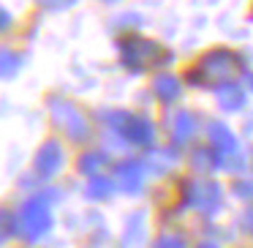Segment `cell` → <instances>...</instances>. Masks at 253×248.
I'll return each instance as SVG.
<instances>
[{
  "label": "cell",
  "instance_id": "1",
  "mask_svg": "<svg viewBox=\"0 0 253 248\" xmlns=\"http://www.w3.org/2000/svg\"><path fill=\"white\" fill-rule=\"evenodd\" d=\"M242 68V60L237 52L231 50H212L196 60V66L191 68L188 79L193 85H202V88H223L226 82L234 79V74Z\"/></svg>",
  "mask_w": 253,
  "mask_h": 248
},
{
  "label": "cell",
  "instance_id": "2",
  "mask_svg": "<svg viewBox=\"0 0 253 248\" xmlns=\"http://www.w3.org/2000/svg\"><path fill=\"white\" fill-rule=\"evenodd\" d=\"M120 60L131 71H150V68L169 63L171 52L164 44H158V41L133 33V36H123L120 39Z\"/></svg>",
  "mask_w": 253,
  "mask_h": 248
},
{
  "label": "cell",
  "instance_id": "3",
  "mask_svg": "<svg viewBox=\"0 0 253 248\" xmlns=\"http://www.w3.org/2000/svg\"><path fill=\"white\" fill-rule=\"evenodd\" d=\"M49 112H52V120H55L71 139L87 137V120H84V115L74 104H68V101H63V99H52Z\"/></svg>",
  "mask_w": 253,
  "mask_h": 248
},
{
  "label": "cell",
  "instance_id": "4",
  "mask_svg": "<svg viewBox=\"0 0 253 248\" xmlns=\"http://www.w3.org/2000/svg\"><path fill=\"white\" fill-rule=\"evenodd\" d=\"M52 226V213H49V204L46 199L33 197L25 202L22 207V232L28 240H39L46 229Z\"/></svg>",
  "mask_w": 253,
  "mask_h": 248
},
{
  "label": "cell",
  "instance_id": "5",
  "mask_svg": "<svg viewBox=\"0 0 253 248\" xmlns=\"http://www.w3.org/2000/svg\"><path fill=\"white\" fill-rule=\"evenodd\" d=\"M185 202L191 204V207L202 210V213H212L220 202L218 183L207 180V177H196V180L185 183Z\"/></svg>",
  "mask_w": 253,
  "mask_h": 248
},
{
  "label": "cell",
  "instance_id": "6",
  "mask_svg": "<svg viewBox=\"0 0 253 248\" xmlns=\"http://www.w3.org/2000/svg\"><path fill=\"white\" fill-rule=\"evenodd\" d=\"M112 120L120 126V131L126 134V139L128 142H133V145H150L153 142V123L147 120V117H142V115H123V112H117Z\"/></svg>",
  "mask_w": 253,
  "mask_h": 248
},
{
  "label": "cell",
  "instance_id": "7",
  "mask_svg": "<svg viewBox=\"0 0 253 248\" xmlns=\"http://www.w3.org/2000/svg\"><path fill=\"white\" fill-rule=\"evenodd\" d=\"M63 161H66V153H63V145L57 139H49V142L41 145L39 155H36V172L44 177H52L60 172Z\"/></svg>",
  "mask_w": 253,
  "mask_h": 248
},
{
  "label": "cell",
  "instance_id": "8",
  "mask_svg": "<svg viewBox=\"0 0 253 248\" xmlns=\"http://www.w3.org/2000/svg\"><path fill=\"white\" fill-rule=\"evenodd\" d=\"M142 175H144L142 164H136V161H126V164L117 166L115 180H117V186H120L123 191L133 194V191H139V188H142Z\"/></svg>",
  "mask_w": 253,
  "mask_h": 248
},
{
  "label": "cell",
  "instance_id": "9",
  "mask_svg": "<svg viewBox=\"0 0 253 248\" xmlns=\"http://www.w3.org/2000/svg\"><path fill=\"white\" fill-rule=\"evenodd\" d=\"M207 131H210V142H212V148L218 150L220 155L231 153V150L237 148V139H234V134L229 131V126H223V123H210Z\"/></svg>",
  "mask_w": 253,
  "mask_h": 248
},
{
  "label": "cell",
  "instance_id": "10",
  "mask_svg": "<svg viewBox=\"0 0 253 248\" xmlns=\"http://www.w3.org/2000/svg\"><path fill=\"white\" fill-rule=\"evenodd\" d=\"M193 134H196V120H193V115L191 112H180V115L174 117V123H171V139H174L177 145H185Z\"/></svg>",
  "mask_w": 253,
  "mask_h": 248
},
{
  "label": "cell",
  "instance_id": "11",
  "mask_svg": "<svg viewBox=\"0 0 253 248\" xmlns=\"http://www.w3.org/2000/svg\"><path fill=\"white\" fill-rule=\"evenodd\" d=\"M153 90L161 101H174L177 96H180V79L171 77V74H161L153 82Z\"/></svg>",
  "mask_w": 253,
  "mask_h": 248
},
{
  "label": "cell",
  "instance_id": "12",
  "mask_svg": "<svg viewBox=\"0 0 253 248\" xmlns=\"http://www.w3.org/2000/svg\"><path fill=\"white\" fill-rule=\"evenodd\" d=\"M218 101L226 112H237L242 104H245V90L237 88V85H226V88L218 90Z\"/></svg>",
  "mask_w": 253,
  "mask_h": 248
},
{
  "label": "cell",
  "instance_id": "13",
  "mask_svg": "<svg viewBox=\"0 0 253 248\" xmlns=\"http://www.w3.org/2000/svg\"><path fill=\"white\" fill-rule=\"evenodd\" d=\"M19 66H22V57H19L17 52H11V50H0V79L14 77V74L19 71Z\"/></svg>",
  "mask_w": 253,
  "mask_h": 248
},
{
  "label": "cell",
  "instance_id": "14",
  "mask_svg": "<svg viewBox=\"0 0 253 248\" xmlns=\"http://www.w3.org/2000/svg\"><path fill=\"white\" fill-rule=\"evenodd\" d=\"M112 191H115V183H112L109 177H101V175L90 177V183H87V197L90 199H106Z\"/></svg>",
  "mask_w": 253,
  "mask_h": 248
},
{
  "label": "cell",
  "instance_id": "15",
  "mask_svg": "<svg viewBox=\"0 0 253 248\" xmlns=\"http://www.w3.org/2000/svg\"><path fill=\"white\" fill-rule=\"evenodd\" d=\"M174 164H177V155L171 153V150H155V153H150V158H147V166L155 169V172H169Z\"/></svg>",
  "mask_w": 253,
  "mask_h": 248
},
{
  "label": "cell",
  "instance_id": "16",
  "mask_svg": "<svg viewBox=\"0 0 253 248\" xmlns=\"http://www.w3.org/2000/svg\"><path fill=\"white\" fill-rule=\"evenodd\" d=\"M104 164H106L104 153H84L82 158H79V172H84V175L95 177V175H98V169H101Z\"/></svg>",
  "mask_w": 253,
  "mask_h": 248
},
{
  "label": "cell",
  "instance_id": "17",
  "mask_svg": "<svg viewBox=\"0 0 253 248\" xmlns=\"http://www.w3.org/2000/svg\"><path fill=\"white\" fill-rule=\"evenodd\" d=\"M14 235V215L0 207V243H6Z\"/></svg>",
  "mask_w": 253,
  "mask_h": 248
},
{
  "label": "cell",
  "instance_id": "18",
  "mask_svg": "<svg viewBox=\"0 0 253 248\" xmlns=\"http://www.w3.org/2000/svg\"><path fill=\"white\" fill-rule=\"evenodd\" d=\"M155 248H185V243H182V237H177V235H164V237H158Z\"/></svg>",
  "mask_w": 253,
  "mask_h": 248
},
{
  "label": "cell",
  "instance_id": "19",
  "mask_svg": "<svg viewBox=\"0 0 253 248\" xmlns=\"http://www.w3.org/2000/svg\"><path fill=\"white\" fill-rule=\"evenodd\" d=\"M210 164H215V161H210V158H207V153H202V150H199L196 158H193V166H196V169H199V166H204V169H207Z\"/></svg>",
  "mask_w": 253,
  "mask_h": 248
},
{
  "label": "cell",
  "instance_id": "20",
  "mask_svg": "<svg viewBox=\"0 0 253 248\" xmlns=\"http://www.w3.org/2000/svg\"><path fill=\"white\" fill-rule=\"evenodd\" d=\"M8 25H11V17H8V14L3 11V8H0V30H6Z\"/></svg>",
  "mask_w": 253,
  "mask_h": 248
},
{
  "label": "cell",
  "instance_id": "21",
  "mask_svg": "<svg viewBox=\"0 0 253 248\" xmlns=\"http://www.w3.org/2000/svg\"><path fill=\"white\" fill-rule=\"evenodd\" d=\"M245 226H248V229L253 232V210H251V213H248V218H245Z\"/></svg>",
  "mask_w": 253,
  "mask_h": 248
},
{
  "label": "cell",
  "instance_id": "22",
  "mask_svg": "<svg viewBox=\"0 0 253 248\" xmlns=\"http://www.w3.org/2000/svg\"><path fill=\"white\" fill-rule=\"evenodd\" d=\"M199 248H218V246H215V243H202Z\"/></svg>",
  "mask_w": 253,
  "mask_h": 248
},
{
  "label": "cell",
  "instance_id": "23",
  "mask_svg": "<svg viewBox=\"0 0 253 248\" xmlns=\"http://www.w3.org/2000/svg\"><path fill=\"white\" fill-rule=\"evenodd\" d=\"M248 79H251V85H253V74H251V77H248Z\"/></svg>",
  "mask_w": 253,
  "mask_h": 248
},
{
  "label": "cell",
  "instance_id": "24",
  "mask_svg": "<svg viewBox=\"0 0 253 248\" xmlns=\"http://www.w3.org/2000/svg\"><path fill=\"white\" fill-rule=\"evenodd\" d=\"M251 19H253V11H251Z\"/></svg>",
  "mask_w": 253,
  "mask_h": 248
}]
</instances>
